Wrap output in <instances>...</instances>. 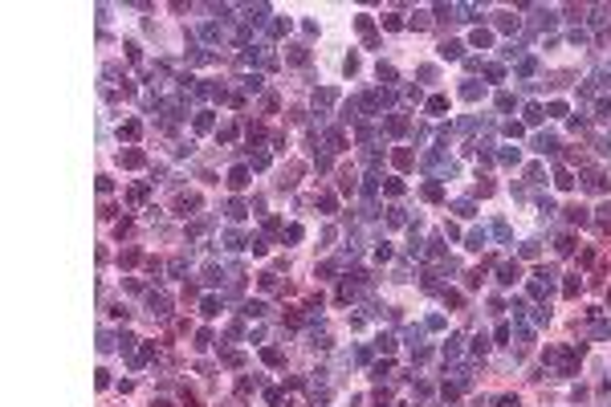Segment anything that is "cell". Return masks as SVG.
<instances>
[{
  "label": "cell",
  "instance_id": "cell-14",
  "mask_svg": "<svg viewBox=\"0 0 611 407\" xmlns=\"http://www.w3.org/2000/svg\"><path fill=\"white\" fill-rule=\"evenodd\" d=\"M261 358H265V362H269V366H281V362H285V354H281V350H277V346H269V350H265V354H261Z\"/></svg>",
  "mask_w": 611,
  "mask_h": 407
},
{
  "label": "cell",
  "instance_id": "cell-43",
  "mask_svg": "<svg viewBox=\"0 0 611 407\" xmlns=\"http://www.w3.org/2000/svg\"><path fill=\"white\" fill-rule=\"evenodd\" d=\"M526 122H542V106H526Z\"/></svg>",
  "mask_w": 611,
  "mask_h": 407
},
{
  "label": "cell",
  "instance_id": "cell-35",
  "mask_svg": "<svg viewBox=\"0 0 611 407\" xmlns=\"http://www.w3.org/2000/svg\"><path fill=\"white\" fill-rule=\"evenodd\" d=\"M534 147H538V151H542V155H546V151H554V135H542V139H538V143H534Z\"/></svg>",
  "mask_w": 611,
  "mask_h": 407
},
{
  "label": "cell",
  "instance_id": "cell-36",
  "mask_svg": "<svg viewBox=\"0 0 611 407\" xmlns=\"http://www.w3.org/2000/svg\"><path fill=\"white\" fill-rule=\"evenodd\" d=\"M383 187H387V196H404V183H400V179H387Z\"/></svg>",
  "mask_w": 611,
  "mask_h": 407
},
{
  "label": "cell",
  "instance_id": "cell-9",
  "mask_svg": "<svg viewBox=\"0 0 611 407\" xmlns=\"http://www.w3.org/2000/svg\"><path fill=\"white\" fill-rule=\"evenodd\" d=\"M204 285H220V265H216V261L204 265Z\"/></svg>",
  "mask_w": 611,
  "mask_h": 407
},
{
  "label": "cell",
  "instance_id": "cell-50",
  "mask_svg": "<svg viewBox=\"0 0 611 407\" xmlns=\"http://www.w3.org/2000/svg\"><path fill=\"white\" fill-rule=\"evenodd\" d=\"M599 220H611V204H603V208H599Z\"/></svg>",
  "mask_w": 611,
  "mask_h": 407
},
{
  "label": "cell",
  "instance_id": "cell-26",
  "mask_svg": "<svg viewBox=\"0 0 611 407\" xmlns=\"http://www.w3.org/2000/svg\"><path fill=\"white\" fill-rule=\"evenodd\" d=\"M591 338H611V322H595L591 326Z\"/></svg>",
  "mask_w": 611,
  "mask_h": 407
},
{
  "label": "cell",
  "instance_id": "cell-25",
  "mask_svg": "<svg viewBox=\"0 0 611 407\" xmlns=\"http://www.w3.org/2000/svg\"><path fill=\"white\" fill-rule=\"evenodd\" d=\"M220 362H224V366H240V362H244V354H240V350H224V358H220Z\"/></svg>",
  "mask_w": 611,
  "mask_h": 407
},
{
  "label": "cell",
  "instance_id": "cell-39",
  "mask_svg": "<svg viewBox=\"0 0 611 407\" xmlns=\"http://www.w3.org/2000/svg\"><path fill=\"white\" fill-rule=\"evenodd\" d=\"M249 391H253V379H240V383H236V395H240V399H249Z\"/></svg>",
  "mask_w": 611,
  "mask_h": 407
},
{
  "label": "cell",
  "instance_id": "cell-2",
  "mask_svg": "<svg viewBox=\"0 0 611 407\" xmlns=\"http://www.w3.org/2000/svg\"><path fill=\"white\" fill-rule=\"evenodd\" d=\"M517 277H522V269H517V261H505V265L497 269V281H501V285H513Z\"/></svg>",
  "mask_w": 611,
  "mask_h": 407
},
{
  "label": "cell",
  "instance_id": "cell-49",
  "mask_svg": "<svg viewBox=\"0 0 611 407\" xmlns=\"http://www.w3.org/2000/svg\"><path fill=\"white\" fill-rule=\"evenodd\" d=\"M497 407H517V399H513V395H505V399H497Z\"/></svg>",
  "mask_w": 611,
  "mask_h": 407
},
{
  "label": "cell",
  "instance_id": "cell-31",
  "mask_svg": "<svg viewBox=\"0 0 611 407\" xmlns=\"http://www.w3.org/2000/svg\"><path fill=\"white\" fill-rule=\"evenodd\" d=\"M306 57H310V53H306V45H289V61H297V66H301Z\"/></svg>",
  "mask_w": 611,
  "mask_h": 407
},
{
  "label": "cell",
  "instance_id": "cell-40",
  "mask_svg": "<svg viewBox=\"0 0 611 407\" xmlns=\"http://www.w3.org/2000/svg\"><path fill=\"white\" fill-rule=\"evenodd\" d=\"M196 346H200V350L212 346V330H200V334H196Z\"/></svg>",
  "mask_w": 611,
  "mask_h": 407
},
{
  "label": "cell",
  "instance_id": "cell-48",
  "mask_svg": "<svg viewBox=\"0 0 611 407\" xmlns=\"http://www.w3.org/2000/svg\"><path fill=\"white\" fill-rule=\"evenodd\" d=\"M493 232H497L501 240H509V224H505V220H497V224H493Z\"/></svg>",
  "mask_w": 611,
  "mask_h": 407
},
{
  "label": "cell",
  "instance_id": "cell-38",
  "mask_svg": "<svg viewBox=\"0 0 611 407\" xmlns=\"http://www.w3.org/2000/svg\"><path fill=\"white\" fill-rule=\"evenodd\" d=\"M118 261H122V265H135V261H139V248H122Z\"/></svg>",
  "mask_w": 611,
  "mask_h": 407
},
{
  "label": "cell",
  "instance_id": "cell-29",
  "mask_svg": "<svg viewBox=\"0 0 611 407\" xmlns=\"http://www.w3.org/2000/svg\"><path fill=\"white\" fill-rule=\"evenodd\" d=\"M456 216H477V208H473V200H456Z\"/></svg>",
  "mask_w": 611,
  "mask_h": 407
},
{
  "label": "cell",
  "instance_id": "cell-11",
  "mask_svg": "<svg viewBox=\"0 0 611 407\" xmlns=\"http://www.w3.org/2000/svg\"><path fill=\"white\" fill-rule=\"evenodd\" d=\"M240 82H244V90H249V94H261V86H265L261 74H249V78H240Z\"/></svg>",
  "mask_w": 611,
  "mask_h": 407
},
{
  "label": "cell",
  "instance_id": "cell-44",
  "mask_svg": "<svg viewBox=\"0 0 611 407\" xmlns=\"http://www.w3.org/2000/svg\"><path fill=\"white\" fill-rule=\"evenodd\" d=\"M395 163H400V167H412V151H395Z\"/></svg>",
  "mask_w": 611,
  "mask_h": 407
},
{
  "label": "cell",
  "instance_id": "cell-17",
  "mask_svg": "<svg viewBox=\"0 0 611 407\" xmlns=\"http://www.w3.org/2000/svg\"><path fill=\"white\" fill-rule=\"evenodd\" d=\"M200 37H204V41H220L224 33H220V25H204V29H200Z\"/></svg>",
  "mask_w": 611,
  "mask_h": 407
},
{
  "label": "cell",
  "instance_id": "cell-34",
  "mask_svg": "<svg viewBox=\"0 0 611 407\" xmlns=\"http://www.w3.org/2000/svg\"><path fill=\"white\" fill-rule=\"evenodd\" d=\"M314 102H318V106H330V102H334V90H318Z\"/></svg>",
  "mask_w": 611,
  "mask_h": 407
},
{
  "label": "cell",
  "instance_id": "cell-37",
  "mask_svg": "<svg viewBox=\"0 0 611 407\" xmlns=\"http://www.w3.org/2000/svg\"><path fill=\"white\" fill-rule=\"evenodd\" d=\"M424 200H440V183H424Z\"/></svg>",
  "mask_w": 611,
  "mask_h": 407
},
{
  "label": "cell",
  "instance_id": "cell-10",
  "mask_svg": "<svg viewBox=\"0 0 611 407\" xmlns=\"http://www.w3.org/2000/svg\"><path fill=\"white\" fill-rule=\"evenodd\" d=\"M265 301H244V318H265Z\"/></svg>",
  "mask_w": 611,
  "mask_h": 407
},
{
  "label": "cell",
  "instance_id": "cell-46",
  "mask_svg": "<svg viewBox=\"0 0 611 407\" xmlns=\"http://www.w3.org/2000/svg\"><path fill=\"white\" fill-rule=\"evenodd\" d=\"M562 293H566V297H574V293H578V277H570V281H566V285H562Z\"/></svg>",
  "mask_w": 611,
  "mask_h": 407
},
{
  "label": "cell",
  "instance_id": "cell-23",
  "mask_svg": "<svg viewBox=\"0 0 611 407\" xmlns=\"http://www.w3.org/2000/svg\"><path fill=\"white\" fill-rule=\"evenodd\" d=\"M461 94H465V98H469V102H473V98H481V94H485V90H481V86H477V82H465V86H461Z\"/></svg>",
  "mask_w": 611,
  "mask_h": 407
},
{
  "label": "cell",
  "instance_id": "cell-18",
  "mask_svg": "<svg viewBox=\"0 0 611 407\" xmlns=\"http://www.w3.org/2000/svg\"><path fill=\"white\" fill-rule=\"evenodd\" d=\"M200 309H204V318H216V314H220V301H216V297H204Z\"/></svg>",
  "mask_w": 611,
  "mask_h": 407
},
{
  "label": "cell",
  "instance_id": "cell-19",
  "mask_svg": "<svg viewBox=\"0 0 611 407\" xmlns=\"http://www.w3.org/2000/svg\"><path fill=\"white\" fill-rule=\"evenodd\" d=\"M481 244H489V232H485V228L469 232V248H481Z\"/></svg>",
  "mask_w": 611,
  "mask_h": 407
},
{
  "label": "cell",
  "instance_id": "cell-32",
  "mask_svg": "<svg viewBox=\"0 0 611 407\" xmlns=\"http://www.w3.org/2000/svg\"><path fill=\"white\" fill-rule=\"evenodd\" d=\"M216 139H220V143H228V139H236V127H232V122H224V127L216 131Z\"/></svg>",
  "mask_w": 611,
  "mask_h": 407
},
{
  "label": "cell",
  "instance_id": "cell-42",
  "mask_svg": "<svg viewBox=\"0 0 611 407\" xmlns=\"http://www.w3.org/2000/svg\"><path fill=\"white\" fill-rule=\"evenodd\" d=\"M489 41H493V37H489V33H485V29H477V33H473V45H481V49H485V45H489Z\"/></svg>",
  "mask_w": 611,
  "mask_h": 407
},
{
  "label": "cell",
  "instance_id": "cell-15",
  "mask_svg": "<svg viewBox=\"0 0 611 407\" xmlns=\"http://www.w3.org/2000/svg\"><path fill=\"white\" fill-rule=\"evenodd\" d=\"M167 269H171V277H183V273H188V257H171Z\"/></svg>",
  "mask_w": 611,
  "mask_h": 407
},
{
  "label": "cell",
  "instance_id": "cell-13",
  "mask_svg": "<svg viewBox=\"0 0 611 407\" xmlns=\"http://www.w3.org/2000/svg\"><path fill=\"white\" fill-rule=\"evenodd\" d=\"M566 220H570V224H587V208H578V204L566 208Z\"/></svg>",
  "mask_w": 611,
  "mask_h": 407
},
{
  "label": "cell",
  "instance_id": "cell-7",
  "mask_svg": "<svg viewBox=\"0 0 611 407\" xmlns=\"http://www.w3.org/2000/svg\"><path fill=\"white\" fill-rule=\"evenodd\" d=\"M228 220H244V216H249V208H244V200H228Z\"/></svg>",
  "mask_w": 611,
  "mask_h": 407
},
{
  "label": "cell",
  "instance_id": "cell-28",
  "mask_svg": "<svg viewBox=\"0 0 611 407\" xmlns=\"http://www.w3.org/2000/svg\"><path fill=\"white\" fill-rule=\"evenodd\" d=\"M196 131H212V114H208V110L196 114Z\"/></svg>",
  "mask_w": 611,
  "mask_h": 407
},
{
  "label": "cell",
  "instance_id": "cell-33",
  "mask_svg": "<svg viewBox=\"0 0 611 407\" xmlns=\"http://www.w3.org/2000/svg\"><path fill=\"white\" fill-rule=\"evenodd\" d=\"M497 29H505V33H509V29H517V17H509V13H501V17H497Z\"/></svg>",
  "mask_w": 611,
  "mask_h": 407
},
{
  "label": "cell",
  "instance_id": "cell-20",
  "mask_svg": "<svg viewBox=\"0 0 611 407\" xmlns=\"http://www.w3.org/2000/svg\"><path fill=\"white\" fill-rule=\"evenodd\" d=\"M440 110H448V98H440V94L428 98V114H440Z\"/></svg>",
  "mask_w": 611,
  "mask_h": 407
},
{
  "label": "cell",
  "instance_id": "cell-5",
  "mask_svg": "<svg viewBox=\"0 0 611 407\" xmlns=\"http://www.w3.org/2000/svg\"><path fill=\"white\" fill-rule=\"evenodd\" d=\"M220 240H224V248H232V253H236V248H244V244H249V240H244V236H240L236 228H228V232H224Z\"/></svg>",
  "mask_w": 611,
  "mask_h": 407
},
{
  "label": "cell",
  "instance_id": "cell-1",
  "mask_svg": "<svg viewBox=\"0 0 611 407\" xmlns=\"http://www.w3.org/2000/svg\"><path fill=\"white\" fill-rule=\"evenodd\" d=\"M167 293H147V309H151V318H167Z\"/></svg>",
  "mask_w": 611,
  "mask_h": 407
},
{
  "label": "cell",
  "instance_id": "cell-45",
  "mask_svg": "<svg viewBox=\"0 0 611 407\" xmlns=\"http://www.w3.org/2000/svg\"><path fill=\"white\" fill-rule=\"evenodd\" d=\"M513 106V94H497V110H509Z\"/></svg>",
  "mask_w": 611,
  "mask_h": 407
},
{
  "label": "cell",
  "instance_id": "cell-4",
  "mask_svg": "<svg viewBox=\"0 0 611 407\" xmlns=\"http://www.w3.org/2000/svg\"><path fill=\"white\" fill-rule=\"evenodd\" d=\"M244 183H249V167L240 163V167H232V171H228V187H244Z\"/></svg>",
  "mask_w": 611,
  "mask_h": 407
},
{
  "label": "cell",
  "instance_id": "cell-21",
  "mask_svg": "<svg viewBox=\"0 0 611 407\" xmlns=\"http://www.w3.org/2000/svg\"><path fill=\"white\" fill-rule=\"evenodd\" d=\"M147 192H151L147 183H135V187H131V204H143V200H147Z\"/></svg>",
  "mask_w": 611,
  "mask_h": 407
},
{
  "label": "cell",
  "instance_id": "cell-3",
  "mask_svg": "<svg viewBox=\"0 0 611 407\" xmlns=\"http://www.w3.org/2000/svg\"><path fill=\"white\" fill-rule=\"evenodd\" d=\"M196 208H200V196H179V204H175V212H179V216H192Z\"/></svg>",
  "mask_w": 611,
  "mask_h": 407
},
{
  "label": "cell",
  "instance_id": "cell-24",
  "mask_svg": "<svg viewBox=\"0 0 611 407\" xmlns=\"http://www.w3.org/2000/svg\"><path fill=\"white\" fill-rule=\"evenodd\" d=\"M456 354H461V338H448L444 342V358H456Z\"/></svg>",
  "mask_w": 611,
  "mask_h": 407
},
{
  "label": "cell",
  "instance_id": "cell-27",
  "mask_svg": "<svg viewBox=\"0 0 611 407\" xmlns=\"http://www.w3.org/2000/svg\"><path fill=\"white\" fill-rule=\"evenodd\" d=\"M249 167H257V171H261V167H269V155H265V151H257V155H249Z\"/></svg>",
  "mask_w": 611,
  "mask_h": 407
},
{
  "label": "cell",
  "instance_id": "cell-8",
  "mask_svg": "<svg viewBox=\"0 0 611 407\" xmlns=\"http://www.w3.org/2000/svg\"><path fill=\"white\" fill-rule=\"evenodd\" d=\"M143 163H147L143 151H122V167H143Z\"/></svg>",
  "mask_w": 611,
  "mask_h": 407
},
{
  "label": "cell",
  "instance_id": "cell-16",
  "mask_svg": "<svg viewBox=\"0 0 611 407\" xmlns=\"http://www.w3.org/2000/svg\"><path fill=\"white\" fill-rule=\"evenodd\" d=\"M387 131H391V135H404V131H408V118H400V114L387 118Z\"/></svg>",
  "mask_w": 611,
  "mask_h": 407
},
{
  "label": "cell",
  "instance_id": "cell-41",
  "mask_svg": "<svg viewBox=\"0 0 611 407\" xmlns=\"http://www.w3.org/2000/svg\"><path fill=\"white\" fill-rule=\"evenodd\" d=\"M110 346H114V338H110V334H106V330H102V334H98V350H102V354H106V350H110Z\"/></svg>",
  "mask_w": 611,
  "mask_h": 407
},
{
  "label": "cell",
  "instance_id": "cell-6",
  "mask_svg": "<svg viewBox=\"0 0 611 407\" xmlns=\"http://www.w3.org/2000/svg\"><path fill=\"white\" fill-rule=\"evenodd\" d=\"M139 135H143V127H139L135 118H131V122H122V131H118V139H127V143H135Z\"/></svg>",
  "mask_w": 611,
  "mask_h": 407
},
{
  "label": "cell",
  "instance_id": "cell-12",
  "mask_svg": "<svg viewBox=\"0 0 611 407\" xmlns=\"http://www.w3.org/2000/svg\"><path fill=\"white\" fill-rule=\"evenodd\" d=\"M265 29H269V37H285L289 33V21H269Z\"/></svg>",
  "mask_w": 611,
  "mask_h": 407
},
{
  "label": "cell",
  "instance_id": "cell-22",
  "mask_svg": "<svg viewBox=\"0 0 611 407\" xmlns=\"http://www.w3.org/2000/svg\"><path fill=\"white\" fill-rule=\"evenodd\" d=\"M440 57H461V41H444L440 45Z\"/></svg>",
  "mask_w": 611,
  "mask_h": 407
},
{
  "label": "cell",
  "instance_id": "cell-47",
  "mask_svg": "<svg viewBox=\"0 0 611 407\" xmlns=\"http://www.w3.org/2000/svg\"><path fill=\"white\" fill-rule=\"evenodd\" d=\"M412 29H428V13H416L412 17Z\"/></svg>",
  "mask_w": 611,
  "mask_h": 407
},
{
  "label": "cell",
  "instance_id": "cell-30",
  "mask_svg": "<svg viewBox=\"0 0 611 407\" xmlns=\"http://www.w3.org/2000/svg\"><path fill=\"white\" fill-rule=\"evenodd\" d=\"M587 187H591V192H603L607 183H603V175H599V171H591V175H587Z\"/></svg>",
  "mask_w": 611,
  "mask_h": 407
}]
</instances>
